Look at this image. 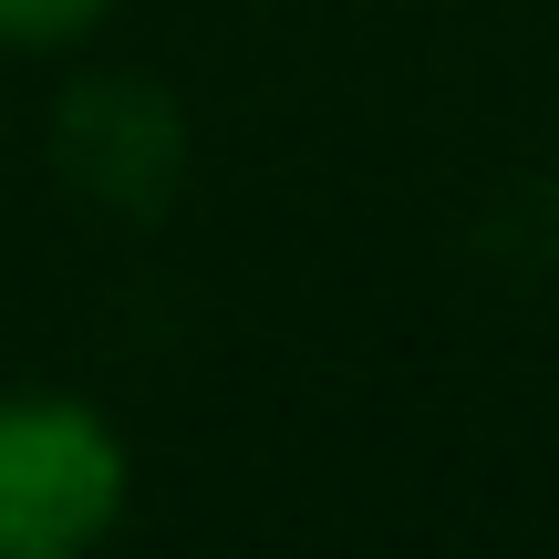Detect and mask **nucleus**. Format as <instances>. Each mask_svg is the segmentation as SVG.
Instances as JSON below:
<instances>
[{
	"label": "nucleus",
	"instance_id": "obj_1",
	"mask_svg": "<svg viewBox=\"0 0 559 559\" xmlns=\"http://www.w3.org/2000/svg\"><path fill=\"white\" fill-rule=\"evenodd\" d=\"M124 436L83 394H0V559H73L124 519Z\"/></svg>",
	"mask_w": 559,
	"mask_h": 559
},
{
	"label": "nucleus",
	"instance_id": "obj_2",
	"mask_svg": "<svg viewBox=\"0 0 559 559\" xmlns=\"http://www.w3.org/2000/svg\"><path fill=\"white\" fill-rule=\"evenodd\" d=\"M104 11H115V0H0V41H11V52H62V41H83Z\"/></svg>",
	"mask_w": 559,
	"mask_h": 559
}]
</instances>
